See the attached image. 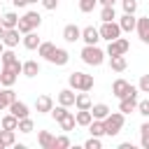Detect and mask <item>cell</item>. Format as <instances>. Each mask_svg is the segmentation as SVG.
<instances>
[{"label": "cell", "mask_w": 149, "mask_h": 149, "mask_svg": "<svg viewBox=\"0 0 149 149\" xmlns=\"http://www.w3.org/2000/svg\"><path fill=\"white\" fill-rule=\"evenodd\" d=\"M100 19H102V21H114V19H116V12H114V5H102V12H100Z\"/></svg>", "instance_id": "cell-29"}, {"label": "cell", "mask_w": 149, "mask_h": 149, "mask_svg": "<svg viewBox=\"0 0 149 149\" xmlns=\"http://www.w3.org/2000/svg\"><path fill=\"white\" fill-rule=\"evenodd\" d=\"M2 51H5V49H2V40H0V54H2Z\"/></svg>", "instance_id": "cell-50"}, {"label": "cell", "mask_w": 149, "mask_h": 149, "mask_svg": "<svg viewBox=\"0 0 149 149\" xmlns=\"http://www.w3.org/2000/svg\"><path fill=\"white\" fill-rule=\"evenodd\" d=\"M23 47H26V49H30V51H33V49H37V47H40V37H37L33 30H30V33H26V35H23Z\"/></svg>", "instance_id": "cell-24"}, {"label": "cell", "mask_w": 149, "mask_h": 149, "mask_svg": "<svg viewBox=\"0 0 149 149\" xmlns=\"http://www.w3.org/2000/svg\"><path fill=\"white\" fill-rule=\"evenodd\" d=\"M7 109H9V114H14L16 119H23V116H28V105H26V102H21V100H14V102H12Z\"/></svg>", "instance_id": "cell-13"}, {"label": "cell", "mask_w": 149, "mask_h": 149, "mask_svg": "<svg viewBox=\"0 0 149 149\" xmlns=\"http://www.w3.org/2000/svg\"><path fill=\"white\" fill-rule=\"evenodd\" d=\"M98 5V0H79V9L84 12V14H88V12H93V7Z\"/></svg>", "instance_id": "cell-38"}, {"label": "cell", "mask_w": 149, "mask_h": 149, "mask_svg": "<svg viewBox=\"0 0 149 149\" xmlns=\"http://www.w3.org/2000/svg\"><path fill=\"white\" fill-rule=\"evenodd\" d=\"M49 114H51L56 121H61V119L68 114V107H63V105H58V107H51V112H49Z\"/></svg>", "instance_id": "cell-37"}, {"label": "cell", "mask_w": 149, "mask_h": 149, "mask_svg": "<svg viewBox=\"0 0 149 149\" xmlns=\"http://www.w3.org/2000/svg\"><path fill=\"white\" fill-rule=\"evenodd\" d=\"M109 65L114 72H123L128 63H126V56H109Z\"/></svg>", "instance_id": "cell-25"}, {"label": "cell", "mask_w": 149, "mask_h": 149, "mask_svg": "<svg viewBox=\"0 0 149 149\" xmlns=\"http://www.w3.org/2000/svg\"><path fill=\"white\" fill-rule=\"evenodd\" d=\"M51 107H54V100H51L49 95H40V98L35 100V109H37L40 114H47V112H51Z\"/></svg>", "instance_id": "cell-16"}, {"label": "cell", "mask_w": 149, "mask_h": 149, "mask_svg": "<svg viewBox=\"0 0 149 149\" xmlns=\"http://www.w3.org/2000/svg\"><path fill=\"white\" fill-rule=\"evenodd\" d=\"M40 23H42V16L37 14V12H26L21 19H19V23H16V28H19V33H30V30H35V28H40Z\"/></svg>", "instance_id": "cell-3"}, {"label": "cell", "mask_w": 149, "mask_h": 149, "mask_svg": "<svg viewBox=\"0 0 149 149\" xmlns=\"http://www.w3.org/2000/svg\"><path fill=\"white\" fill-rule=\"evenodd\" d=\"M98 33H100V40H107V42L121 37V28H119V23H114V21H102V28H100Z\"/></svg>", "instance_id": "cell-5"}, {"label": "cell", "mask_w": 149, "mask_h": 149, "mask_svg": "<svg viewBox=\"0 0 149 149\" xmlns=\"http://www.w3.org/2000/svg\"><path fill=\"white\" fill-rule=\"evenodd\" d=\"M68 81L77 91H91L93 88V74H86V72H72L68 77Z\"/></svg>", "instance_id": "cell-4"}, {"label": "cell", "mask_w": 149, "mask_h": 149, "mask_svg": "<svg viewBox=\"0 0 149 149\" xmlns=\"http://www.w3.org/2000/svg\"><path fill=\"white\" fill-rule=\"evenodd\" d=\"M135 28H137V35H140V40H142L144 44H149V16H142V19H137Z\"/></svg>", "instance_id": "cell-11"}, {"label": "cell", "mask_w": 149, "mask_h": 149, "mask_svg": "<svg viewBox=\"0 0 149 149\" xmlns=\"http://www.w3.org/2000/svg\"><path fill=\"white\" fill-rule=\"evenodd\" d=\"M2 35H5V28H2V23H0V40H2Z\"/></svg>", "instance_id": "cell-48"}, {"label": "cell", "mask_w": 149, "mask_h": 149, "mask_svg": "<svg viewBox=\"0 0 149 149\" xmlns=\"http://www.w3.org/2000/svg\"><path fill=\"white\" fill-rule=\"evenodd\" d=\"M140 142H142L144 149H149V121L140 126Z\"/></svg>", "instance_id": "cell-33"}, {"label": "cell", "mask_w": 149, "mask_h": 149, "mask_svg": "<svg viewBox=\"0 0 149 149\" xmlns=\"http://www.w3.org/2000/svg\"><path fill=\"white\" fill-rule=\"evenodd\" d=\"M0 137H2L5 147H12V144H14V140H16V137H14V130H7V128H2V130H0Z\"/></svg>", "instance_id": "cell-36"}, {"label": "cell", "mask_w": 149, "mask_h": 149, "mask_svg": "<svg viewBox=\"0 0 149 149\" xmlns=\"http://www.w3.org/2000/svg\"><path fill=\"white\" fill-rule=\"evenodd\" d=\"M74 121H77L79 126H88V123L93 121V116H91V109H79V112H77V116H74Z\"/></svg>", "instance_id": "cell-27"}, {"label": "cell", "mask_w": 149, "mask_h": 149, "mask_svg": "<svg viewBox=\"0 0 149 149\" xmlns=\"http://www.w3.org/2000/svg\"><path fill=\"white\" fill-rule=\"evenodd\" d=\"M63 40H65V42H77V40H81V28H77L74 23H68V26L63 28Z\"/></svg>", "instance_id": "cell-9"}, {"label": "cell", "mask_w": 149, "mask_h": 149, "mask_svg": "<svg viewBox=\"0 0 149 149\" xmlns=\"http://www.w3.org/2000/svg\"><path fill=\"white\" fill-rule=\"evenodd\" d=\"M128 49H130L128 40L116 37V40H112V42H109V47H107V56H126V51H128Z\"/></svg>", "instance_id": "cell-6"}, {"label": "cell", "mask_w": 149, "mask_h": 149, "mask_svg": "<svg viewBox=\"0 0 149 149\" xmlns=\"http://www.w3.org/2000/svg\"><path fill=\"white\" fill-rule=\"evenodd\" d=\"M16 126H19V119H16L14 114L2 116V128H7V130H16Z\"/></svg>", "instance_id": "cell-32"}, {"label": "cell", "mask_w": 149, "mask_h": 149, "mask_svg": "<svg viewBox=\"0 0 149 149\" xmlns=\"http://www.w3.org/2000/svg\"><path fill=\"white\" fill-rule=\"evenodd\" d=\"M100 5H114V0H98Z\"/></svg>", "instance_id": "cell-47"}, {"label": "cell", "mask_w": 149, "mask_h": 149, "mask_svg": "<svg viewBox=\"0 0 149 149\" xmlns=\"http://www.w3.org/2000/svg\"><path fill=\"white\" fill-rule=\"evenodd\" d=\"M12 2H14L16 7H26V5H28V0H12Z\"/></svg>", "instance_id": "cell-45"}, {"label": "cell", "mask_w": 149, "mask_h": 149, "mask_svg": "<svg viewBox=\"0 0 149 149\" xmlns=\"http://www.w3.org/2000/svg\"><path fill=\"white\" fill-rule=\"evenodd\" d=\"M135 23H137V19L133 14H123L119 21V28H121V33H130V30H135Z\"/></svg>", "instance_id": "cell-18"}, {"label": "cell", "mask_w": 149, "mask_h": 149, "mask_svg": "<svg viewBox=\"0 0 149 149\" xmlns=\"http://www.w3.org/2000/svg\"><path fill=\"white\" fill-rule=\"evenodd\" d=\"M88 130H91V135H95V137L105 135V126H102V119H93V121L88 123Z\"/></svg>", "instance_id": "cell-28"}, {"label": "cell", "mask_w": 149, "mask_h": 149, "mask_svg": "<svg viewBox=\"0 0 149 149\" xmlns=\"http://www.w3.org/2000/svg\"><path fill=\"white\" fill-rule=\"evenodd\" d=\"M81 61H84L86 65L98 68V65H102V61H105V51L98 49L95 44H86V47L81 49Z\"/></svg>", "instance_id": "cell-2"}, {"label": "cell", "mask_w": 149, "mask_h": 149, "mask_svg": "<svg viewBox=\"0 0 149 149\" xmlns=\"http://www.w3.org/2000/svg\"><path fill=\"white\" fill-rule=\"evenodd\" d=\"M16 77H19V74H16L12 68H5V65H2V72H0V84H2V86H14Z\"/></svg>", "instance_id": "cell-17"}, {"label": "cell", "mask_w": 149, "mask_h": 149, "mask_svg": "<svg viewBox=\"0 0 149 149\" xmlns=\"http://www.w3.org/2000/svg\"><path fill=\"white\" fill-rule=\"evenodd\" d=\"M137 88H140L142 93H149V74H142V79H140Z\"/></svg>", "instance_id": "cell-41"}, {"label": "cell", "mask_w": 149, "mask_h": 149, "mask_svg": "<svg viewBox=\"0 0 149 149\" xmlns=\"http://www.w3.org/2000/svg\"><path fill=\"white\" fill-rule=\"evenodd\" d=\"M54 51V44L51 42H40V47H37V54L42 56V58H49V54Z\"/></svg>", "instance_id": "cell-34"}, {"label": "cell", "mask_w": 149, "mask_h": 149, "mask_svg": "<svg viewBox=\"0 0 149 149\" xmlns=\"http://www.w3.org/2000/svg\"><path fill=\"white\" fill-rule=\"evenodd\" d=\"M121 5H123L126 14H135V9H137V0H121Z\"/></svg>", "instance_id": "cell-39"}, {"label": "cell", "mask_w": 149, "mask_h": 149, "mask_svg": "<svg viewBox=\"0 0 149 149\" xmlns=\"http://www.w3.org/2000/svg\"><path fill=\"white\" fill-rule=\"evenodd\" d=\"M44 5V9H56L58 7V0H40Z\"/></svg>", "instance_id": "cell-44"}, {"label": "cell", "mask_w": 149, "mask_h": 149, "mask_svg": "<svg viewBox=\"0 0 149 149\" xmlns=\"http://www.w3.org/2000/svg\"><path fill=\"white\" fill-rule=\"evenodd\" d=\"M21 74H26V77H37V74H40V63H37V61H26V63H21Z\"/></svg>", "instance_id": "cell-15"}, {"label": "cell", "mask_w": 149, "mask_h": 149, "mask_svg": "<svg viewBox=\"0 0 149 149\" xmlns=\"http://www.w3.org/2000/svg\"><path fill=\"white\" fill-rule=\"evenodd\" d=\"M137 112H140L142 116H149V100H142V102H137Z\"/></svg>", "instance_id": "cell-43"}, {"label": "cell", "mask_w": 149, "mask_h": 149, "mask_svg": "<svg viewBox=\"0 0 149 149\" xmlns=\"http://www.w3.org/2000/svg\"><path fill=\"white\" fill-rule=\"evenodd\" d=\"M102 126H105V135H109V137L119 135L121 128H123V114L121 112H109L102 119Z\"/></svg>", "instance_id": "cell-1"}, {"label": "cell", "mask_w": 149, "mask_h": 149, "mask_svg": "<svg viewBox=\"0 0 149 149\" xmlns=\"http://www.w3.org/2000/svg\"><path fill=\"white\" fill-rule=\"evenodd\" d=\"M58 105H63V107L74 105V93H72V88H63V91H58Z\"/></svg>", "instance_id": "cell-20"}, {"label": "cell", "mask_w": 149, "mask_h": 149, "mask_svg": "<svg viewBox=\"0 0 149 149\" xmlns=\"http://www.w3.org/2000/svg\"><path fill=\"white\" fill-rule=\"evenodd\" d=\"M54 135L49 133V130H40V135H37V142H40V147L42 149H54Z\"/></svg>", "instance_id": "cell-22"}, {"label": "cell", "mask_w": 149, "mask_h": 149, "mask_svg": "<svg viewBox=\"0 0 149 149\" xmlns=\"http://www.w3.org/2000/svg\"><path fill=\"white\" fill-rule=\"evenodd\" d=\"M74 105H77V109H91V95L86 93V91H81V93H77L74 95Z\"/></svg>", "instance_id": "cell-21"}, {"label": "cell", "mask_w": 149, "mask_h": 149, "mask_svg": "<svg viewBox=\"0 0 149 149\" xmlns=\"http://www.w3.org/2000/svg\"><path fill=\"white\" fill-rule=\"evenodd\" d=\"M0 61H2V65H9V63L19 61V56H16L12 49H7V51H2V54H0Z\"/></svg>", "instance_id": "cell-35"}, {"label": "cell", "mask_w": 149, "mask_h": 149, "mask_svg": "<svg viewBox=\"0 0 149 149\" xmlns=\"http://www.w3.org/2000/svg\"><path fill=\"white\" fill-rule=\"evenodd\" d=\"M84 147H86V149H100V140H98L95 135H91V140H86Z\"/></svg>", "instance_id": "cell-42"}, {"label": "cell", "mask_w": 149, "mask_h": 149, "mask_svg": "<svg viewBox=\"0 0 149 149\" xmlns=\"http://www.w3.org/2000/svg\"><path fill=\"white\" fill-rule=\"evenodd\" d=\"M109 114V107L105 102H98V105H91V116L93 119H105Z\"/></svg>", "instance_id": "cell-23"}, {"label": "cell", "mask_w": 149, "mask_h": 149, "mask_svg": "<svg viewBox=\"0 0 149 149\" xmlns=\"http://www.w3.org/2000/svg\"><path fill=\"white\" fill-rule=\"evenodd\" d=\"M33 128H35L33 119H28V116L19 119V126H16V130H21V133H33Z\"/></svg>", "instance_id": "cell-31"}, {"label": "cell", "mask_w": 149, "mask_h": 149, "mask_svg": "<svg viewBox=\"0 0 149 149\" xmlns=\"http://www.w3.org/2000/svg\"><path fill=\"white\" fill-rule=\"evenodd\" d=\"M19 28H7L5 30V35H2V44L5 47H9V49H14L16 44H19Z\"/></svg>", "instance_id": "cell-10"}, {"label": "cell", "mask_w": 149, "mask_h": 149, "mask_svg": "<svg viewBox=\"0 0 149 149\" xmlns=\"http://www.w3.org/2000/svg\"><path fill=\"white\" fill-rule=\"evenodd\" d=\"M81 40H84L86 44H98V40H100V33H98V28H93V26H86V28L81 30Z\"/></svg>", "instance_id": "cell-12"}, {"label": "cell", "mask_w": 149, "mask_h": 149, "mask_svg": "<svg viewBox=\"0 0 149 149\" xmlns=\"http://www.w3.org/2000/svg\"><path fill=\"white\" fill-rule=\"evenodd\" d=\"M128 88H130V84H128L126 79H116V81L112 84V93H114L116 98H123V95H128Z\"/></svg>", "instance_id": "cell-19"}, {"label": "cell", "mask_w": 149, "mask_h": 149, "mask_svg": "<svg viewBox=\"0 0 149 149\" xmlns=\"http://www.w3.org/2000/svg\"><path fill=\"white\" fill-rule=\"evenodd\" d=\"M119 149H133V144L130 142H123V144H119Z\"/></svg>", "instance_id": "cell-46"}, {"label": "cell", "mask_w": 149, "mask_h": 149, "mask_svg": "<svg viewBox=\"0 0 149 149\" xmlns=\"http://www.w3.org/2000/svg\"><path fill=\"white\" fill-rule=\"evenodd\" d=\"M16 100V95H14V91H12V86H5L2 91H0V109H7L12 102Z\"/></svg>", "instance_id": "cell-14"}, {"label": "cell", "mask_w": 149, "mask_h": 149, "mask_svg": "<svg viewBox=\"0 0 149 149\" xmlns=\"http://www.w3.org/2000/svg\"><path fill=\"white\" fill-rule=\"evenodd\" d=\"M28 2H40V0H28Z\"/></svg>", "instance_id": "cell-51"}, {"label": "cell", "mask_w": 149, "mask_h": 149, "mask_svg": "<svg viewBox=\"0 0 149 149\" xmlns=\"http://www.w3.org/2000/svg\"><path fill=\"white\" fill-rule=\"evenodd\" d=\"M2 28L7 30V28H16V23H19V16L14 14V12H7V14H2Z\"/></svg>", "instance_id": "cell-26"}, {"label": "cell", "mask_w": 149, "mask_h": 149, "mask_svg": "<svg viewBox=\"0 0 149 149\" xmlns=\"http://www.w3.org/2000/svg\"><path fill=\"white\" fill-rule=\"evenodd\" d=\"M49 63H54V65H65L68 61H70V54L65 51V49H58V47H54V51L49 54V58H47Z\"/></svg>", "instance_id": "cell-8"}, {"label": "cell", "mask_w": 149, "mask_h": 149, "mask_svg": "<svg viewBox=\"0 0 149 149\" xmlns=\"http://www.w3.org/2000/svg\"><path fill=\"white\" fill-rule=\"evenodd\" d=\"M58 123H61V128H63V130H72L77 121H74V114H72V112H68V114H65V116H63Z\"/></svg>", "instance_id": "cell-30"}, {"label": "cell", "mask_w": 149, "mask_h": 149, "mask_svg": "<svg viewBox=\"0 0 149 149\" xmlns=\"http://www.w3.org/2000/svg\"><path fill=\"white\" fill-rule=\"evenodd\" d=\"M68 147H70V140L65 135H61V137L54 140V149H68Z\"/></svg>", "instance_id": "cell-40"}, {"label": "cell", "mask_w": 149, "mask_h": 149, "mask_svg": "<svg viewBox=\"0 0 149 149\" xmlns=\"http://www.w3.org/2000/svg\"><path fill=\"white\" fill-rule=\"evenodd\" d=\"M119 100H121L119 102V112L121 114H130V112L137 109V93H128V95H123Z\"/></svg>", "instance_id": "cell-7"}, {"label": "cell", "mask_w": 149, "mask_h": 149, "mask_svg": "<svg viewBox=\"0 0 149 149\" xmlns=\"http://www.w3.org/2000/svg\"><path fill=\"white\" fill-rule=\"evenodd\" d=\"M0 149H5V142H2V137H0Z\"/></svg>", "instance_id": "cell-49"}]
</instances>
